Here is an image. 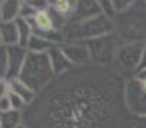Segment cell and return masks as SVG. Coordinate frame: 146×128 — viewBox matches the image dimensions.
<instances>
[{
    "mask_svg": "<svg viewBox=\"0 0 146 128\" xmlns=\"http://www.w3.org/2000/svg\"><path fill=\"white\" fill-rule=\"evenodd\" d=\"M28 128H133L119 72L74 66L55 76L22 111Z\"/></svg>",
    "mask_w": 146,
    "mask_h": 128,
    "instance_id": "6da1fadb",
    "label": "cell"
},
{
    "mask_svg": "<svg viewBox=\"0 0 146 128\" xmlns=\"http://www.w3.org/2000/svg\"><path fill=\"white\" fill-rule=\"evenodd\" d=\"M23 83L35 92L39 94L55 79V74L51 66L48 53L28 52L23 68L17 76Z\"/></svg>",
    "mask_w": 146,
    "mask_h": 128,
    "instance_id": "7a4b0ae2",
    "label": "cell"
},
{
    "mask_svg": "<svg viewBox=\"0 0 146 128\" xmlns=\"http://www.w3.org/2000/svg\"><path fill=\"white\" fill-rule=\"evenodd\" d=\"M84 43L90 52L91 62L96 63V65H103V66H106L107 63L114 60L117 48L120 46L119 37L113 33L101 36V37L84 40Z\"/></svg>",
    "mask_w": 146,
    "mask_h": 128,
    "instance_id": "3957f363",
    "label": "cell"
},
{
    "mask_svg": "<svg viewBox=\"0 0 146 128\" xmlns=\"http://www.w3.org/2000/svg\"><path fill=\"white\" fill-rule=\"evenodd\" d=\"M113 30H114V22L111 20V17L101 13L96 17H91L88 20L74 25L72 36L74 39H80L81 42H84L88 39L110 35L113 33Z\"/></svg>",
    "mask_w": 146,
    "mask_h": 128,
    "instance_id": "277c9868",
    "label": "cell"
},
{
    "mask_svg": "<svg viewBox=\"0 0 146 128\" xmlns=\"http://www.w3.org/2000/svg\"><path fill=\"white\" fill-rule=\"evenodd\" d=\"M124 104L132 117L146 115V88L136 76L124 82Z\"/></svg>",
    "mask_w": 146,
    "mask_h": 128,
    "instance_id": "5b68a950",
    "label": "cell"
},
{
    "mask_svg": "<svg viewBox=\"0 0 146 128\" xmlns=\"http://www.w3.org/2000/svg\"><path fill=\"white\" fill-rule=\"evenodd\" d=\"M145 43L146 42H126L117 48L114 62L117 63L119 71L135 72V75L137 74L142 62Z\"/></svg>",
    "mask_w": 146,
    "mask_h": 128,
    "instance_id": "8992f818",
    "label": "cell"
},
{
    "mask_svg": "<svg viewBox=\"0 0 146 128\" xmlns=\"http://www.w3.org/2000/svg\"><path fill=\"white\" fill-rule=\"evenodd\" d=\"M6 51H7V74H6V79H13V78L19 76L29 51L23 46H20V45L7 46Z\"/></svg>",
    "mask_w": 146,
    "mask_h": 128,
    "instance_id": "52a82bcc",
    "label": "cell"
},
{
    "mask_svg": "<svg viewBox=\"0 0 146 128\" xmlns=\"http://www.w3.org/2000/svg\"><path fill=\"white\" fill-rule=\"evenodd\" d=\"M61 49L67 55V58L71 60L74 66H86L91 62L90 52L84 42H74V43L62 45Z\"/></svg>",
    "mask_w": 146,
    "mask_h": 128,
    "instance_id": "ba28073f",
    "label": "cell"
},
{
    "mask_svg": "<svg viewBox=\"0 0 146 128\" xmlns=\"http://www.w3.org/2000/svg\"><path fill=\"white\" fill-rule=\"evenodd\" d=\"M101 13H103V10L97 0H77L75 10L72 13V19H74V22L80 23V22H84V20H88L91 17H96Z\"/></svg>",
    "mask_w": 146,
    "mask_h": 128,
    "instance_id": "9c48e42d",
    "label": "cell"
},
{
    "mask_svg": "<svg viewBox=\"0 0 146 128\" xmlns=\"http://www.w3.org/2000/svg\"><path fill=\"white\" fill-rule=\"evenodd\" d=\"M48 56H49V60H51V66H52V71L55 74V76H59V75H64L67 74L68 71H71L74 68V65L71 63V60L67 58V55L62 52L61 46L59 45H55L49 52H48Z\"/></svg>",
    "mask_w": 146,
    "mask_h": 128,
    "instance_id": "30bf717a",
    "label": "cell"
},
{
    "mask_svg": "<svg viewBox=\"0 0 146 128\" xmlns=\"http://www.w3.org/2000/svg\"><path fill=\"white\" fill-rule=\"evenodd\" d=\"M20 0H3L0 5V20L2 22H15L20 16Z\"/></svg>",
    "mask_w": 146,
    "mask_h": 128,
    "instance_id": "8fae6325",
    "label": "cell"
},
{
    "mask_svg": "<svg viewBox=\"0 0 146 128\" xmlns=\"http://www.w3.org/2000/svg\"><path fill=\"white\" fill-rule=\"evenodd\" d=\"M0 35H2L3 46H13L19 45V32L15 22H2L0 20Z\"/></svg>",
    "mask_w": 146,
    "mask_h": 128,
    "instance_id": "7c38bea8",
    "label": "cell"
},
{
    "mask_svg": "<svg viewBox=\"0 0 146 128\" xmlns=\"http://www.w3.org/2000/svg\"><path fill=\"white\" fill-rule=\"evenodd\" d=\"M9 83H10V92L12 94H16L22 98L28 105L36 98V94L28 87L26 83H23L19 78H13V79H9Z\"/></svg>",
    "mask_w": 146,
    "mask_h": 128,
    "instance_id": "4fadbf2b",
    "label": "cell"
},
{
    "mask_svg": "<svg viewBox=\"0 0 146 128\" xmlns=\"http://www.w3.org/2000/svg\"><path fill=\"white\" fill-rule=\"evenodd\" d=\"M55 45L56 43H54V42H51V40H48V39H45L42 36L32 35L26 49L29 52H36V53H48Z\"/></svg>",
    "mask_w": 146,
    "mask_h": 128,
    "instance_id": "5bb4252c",
    "label": "cell"
},
{
    "mask_svg": "<svg viewBox=\"0 0 146 128\" xmlns=\"http://www.w3.org/2000/svg\"><path fill=\"white\" fill-rule=\"evenodd\" d=\"M75 3L77 0H49L51 9L61 17H67V16L72 17V13L75 10Z\"/></svg>",
    "mask_w": 146,
    "mask_h": 128,
    "instance_id": "9a60e30c",
    "label": "cell"
},
{
    "mask_svg": "<svg viewBox=\"0 0 146 128\" xmlns=\"http://www.w3.org/2000/svg\"><path fill=\"white\" fill-rule=\"evenodd\" d=\"M23 124V115L20 111L10 110L0 114V128H17Z\"/></svg>",
    "mask_w": 146,
    "mask_h": 128,
    "instance_id": "2e32d148",
    "label": "cell"
},
{
    "mask_svg": "<svg viewBox=\"0 0 146 128\" xmlns=\"http://www.w3.org/2000/svg\"><path fill=\"white\" fill-rule=\"evenodd\" d=\"M16 26H17V32H19V45L26 48L28 43H29V39L33 35L32 26L29 25L28 20H25L22 17L16 19Z\"/></svg>",
    "mask_w": 146,
    "mask_h": 128,
    "instance_id": "e0dca14e",
    "label": "cell"
},
{
    "mask_svg": "<svg viewBox=\"0 0 146 128\" xmlns=\"http://www.w3.org/2000/svg\"><path fill=\"white\" fill-rule=\"evenodd\" d=\"M137 0H111V7L114 13H124L127 12Z\"/></svg>",
    "mask_w": 146,
    "mask_h": 128,
    "instance_id": "ac0fdd59",
    "label": "cell"
},
{
    "mask_svg": "<svg viewBox=\"0 0 146 128\" xmlns=\"http://www.w3.org/2000/svg\"><path fill=\"white\" fill-rule=\"evenodd\" d=\"M9 99H10V106H12V110H15V111H20L22 112L26 106H28V104L20 98L19 95H16V94H9Z\"/></svg>",
    "mask_w": 146,
    "mask_h": 128,
    "instance_id": "d6986e66",
    "label": "cell"
},
{
    "mask_svg": "<svg viewBox=\"0 0 146 128\" xmlns=\"http://www.w3.org/2000/svg\"><path fill=\"white\" fill-rule=\"evenodd\" d=\"M7 74V51L6 46H0V78H6Z\"/></svg>",
    "mask_w": 146,
    "mask_h": 128,
    "instance_id": "ffe728a7",
    "label": "cell"
},
{
    "mask_svg": "<svg viewBox=\"0 0 146 128\" xmlns=\"http://www.w3.org/2000/svg\"><path fill=\"white\" fill-rule=\"evenodd\" d=\"M9 94H10V83H9V79L0 78V98L7 96Z\"/></svg>",
    "mask_w": 146,
    "mask_h": 128,
    "instance_id": "44dd1931",
    "label": "cell"
},
{
    "mask_svg": "<svg viewBox=\"0 0 146 128\" xmlns=\"http://www.w3.org/2000/svg\"><path fill=\"white\" fill-rule=\"evenodd\" d=\"M97 2H98V5H100V7H101L104 14L111 16V13H114L113 7H111V0H97Z\"/></svg>",
    "mask_w": 146,
    "mask_h": 128,
    "instance_id": "7402d4cb",
    "label": "cell"
},
{
    "mask_svg": "<svg viewBox=\"0 0 146 128\" xmlns=\"http://www.w3.org/2000/svg\"><path fill=\"white\" fill-rule=\"evenodd\" d=\"M12 110V106H10V99H9V95L7 96H3V98H0V114H3V112H7Z\"/></svg>",
    "mask_w": 146,
    "mask_h": 128,
    "instance_id": "603a6c76",
    "label": "cell"
},
{
    "mask_svg": "<svg viewBox=\"0 0 146 128\" xmlns=\"http://www.w3.org/2000/svg\"><path fill=\"white\" fill-rule=\"evenodd\" d=\"M132 125H133V128H146V115L145 117H133Z\"/></svg>",
    "mask_w": 146,
    "mask_h": 128,
    "instance_id": "cb8c5ba5",
    "label": "cell"
},
{
    "mask_svg": "<svg viewBox=\"0 0 146 128\" xmlns=\"http://www.w3.org/2000/svg\"><path fill=\"white\" fill-rule=\"evenodd\" d=\"M143 68H146V43H145V48H143V55H142V62H140V68H139V71L143 69Z\"/></svg>",
    "mask_w": 146,
    "mask_h": 128,
    "instance_id": "d4e9b609",
    "label": "cell"
},
{
    "mask_svg": "<svg viewBox=\"0 0 146 128\" xmlns=\"http://www.w3.org/2000/svg\"><path fill=\"white\" fill-rule=\"evenodd\" d=\"M135 76H136V78H139V79H146V68H143V69L137 71V74H136Z\"/></svg>",
    "mask_w": 146,
    "mask_h": 128,
    "instance_id": "484cf974",
    "label": "cell"
},
{
    "mask_svg": "<svg viewBox=\"0 0 146 128\" xmlns=\"http://www.w3.org/2000/svg\"><path fill=\"white\" fill-rule=\"evenodd\" d=\"M17 128H28V127H26V125H25V124H22V125H19V127H17Z\"/></svg>",
    "mask_w": 146,
    "mask_h": 128,
    "instance_id": "4316f807",
    "label": "cell"
},
{
    "mask_svg": "<svg viewBox=\"0 0 146 128\" xmlns=\"http://www.w3.org/2000/svg\"><path fill=\"white\" fill-rule=\"evenodd\" d=\"M0 46H3V40H2V35H0Z\"/></svg>",
    "mask_w": 146,
    "mask_h": 128,
    "instance_id": "83f0119b",
    "label": "cell"
},
{
    "mask_svg": "<svg viewBox=\"0 0 146 128\" xmlns=\"http://www.w3.org/2000/svg\"><path fill=\"white\" fill-rule=\"evenodd\" d=\"M20 2H22V3H26V2H31V0H20Z\"/></svg>",
    "mask_w": 146,
    "mask_h": 128,
    "instance_id": "f1b7e54d",
    "label": "cell"
},
{
    "mask_svg": "<svg viewBox=\"0 0 146 128\" xmlns=\"http://www.w3.org/2000/svg\"><path fill=\"white\" fill-rule=\"evenodd\" d=\"M2 3H3V0H0V5H2Z\"/></svg>",
    "mask_w": 146,
    "mask_h": 128,
    "instance_id": "f546056e",
    "label": "cell"
},
{
    "mask_svg": "<svg viewBox=\"0 0 146 128\" xmlns=\"http://www.w3.org/2000/svg\"><path fill=\"white\" fill-rule=\"evenodd\" d=\"M145 3H146V0H145Z\"/></svg>",
    "mask_w": 146,
    "mask_h": 128,
    "instance_id": "4dcf8cb0",
    "label": "cell"
}]
</instances>
